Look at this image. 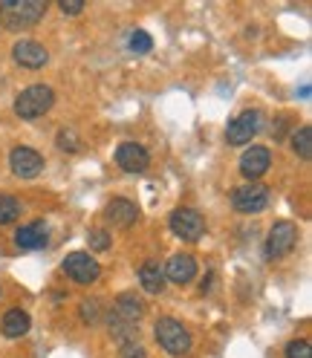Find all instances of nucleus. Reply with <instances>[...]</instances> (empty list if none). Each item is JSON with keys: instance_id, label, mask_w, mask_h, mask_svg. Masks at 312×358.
Returning <instances> with one entry per match:
<instances>
[{"instance_id": "423d86ee", "label": "nucleus", "mask_w": 312, "mask_h": 358, "mask_svg": "<svg viewBox=\"0 0 312 358\" xmlns=\"http://www.w3.org/2000/svg\"><path fill=\"white\" fill-rule=\"evenodd\" d=\"M168 226H171V231L176 237L188 240V243H197L199 237L206 234V220L199 217V211H194V208H176V211H171Z\"/></svg>"}, {"instance_id": "f3484780", "label": "nucleus", "mask_w": 312, "mask_h": 358, "mask_svg": "<svg viewBox=\"0 0 312 358\" xmlns=\"http://www.w3.org/2000/svg\"><path fill=\"white\" fill-rule=\"evenodd\" d=\"M0 329H3L6 338H20V335L29 332V315L24 309H9L3 321H0Z\"/></svg>"}, {"instance_id": "aec40b11", "label": "nucleus", "mask_w": 312, "mask_h": 358, "mask_svg": "<svg viewBox=\"0 0 312 358\" xmlns=\"http://www.w3.org/2000/svg\"><path fill=\"white\" fill-rule=\"evenodd\" d=\"M110 332H113L122 344H130L133 338H136L139 327H136V324H130V321H122L119 315H113V318H110Z\"/></svg>"}, {"instance_id": "4be33fe9", "label": "nucleus", "mask_w": 312, "mask_h": 358, "mask_svg": "<svg viewBox=\"0 0 312 358\" xmlns=\"http://www.w3.org/2000/svg\"><path fill=\"white\" fill-rule=\"evenodd\" d=\"M153 50V38L145 32V29H136L130 35V52H136V55H148Z\"/></svg>"}, {"instance_id": "dca6fc26", "label": "nucleus", "mask_w": 312, "mask_h": 358, "mask_svg": "<svg viewBox=\"0 0 312 358\" xmlns=\"http://www.w3.org/2000/svg\"><path fill=\"white\" fill-rule=\"evenodd\" d=\"M139 283H142V289L148 295H162L165 292V272H162V266L159 263H153V260H148L142 268H139Z\"/></svg>"}, {"instance_id": "39448f33", "label": "nucleus", "mask_w": 312, "mask_h": 358, "mask_svg": "<svg viewBox=\"0 0 312 358\" xmlns=\"http://www.w3.org/2000/svg\"><path fill=\"white\" fill-rule=\"evenodd\" d=\"M298 243V229L295 222L289 220H281L269 229V237H266V257L269 260H278V257H286L289 252L295 249Z\"/></svg>"}, {"instance_id": "1a4fd4ad", "label": "nucleus", "mask_w": 312, "mask_h": 358, "mask_svg": "<svg viewBox=\"0 0 312 358\" xmlns=\"http://www.w3.org/2000/svg\"><path fill=\"white\" fill-rule=\"evenodd\" d=\"M9 165H12V173L20 176V179H35L43 171L41 153L32 150V148H15L9 153Z\"/></svg>"}, {"instance_id": "f8f14e48", "label": "nucleus", "mask_w": 312, "mask_h": 358, "mask_svg": "<svg viewBox=\"0 0 312 358\" xmlns=\"http://www.w3.org/2000/svg\"><path fill=\"white\" fill-rule=\"evenodd\" d=\"M50 243V234H47V222L43 220H35V222H27L15 231V245L24 252H38L43 245Z\"/></svg>"}, {"instance_id": "f257e3e1", "label": "nucleus", "mask_w": 312, "mask_h": 358, "mask_svg": "<svg viewBox=\"0 0 312 358\" xmlns=\"http://www.w3.org/2000/svg\"><path fill=\"white\" fill-rule=\"evenodd\" d=\"M47 12L43 0H3L0 3V20L6 24V29H29Z\"/></svg>"}, {"instance_id": "bb28decb", "label": "nucleus", "mask_w": 312, "mask_h": 358, "mask_svg": "<svg viewBox=\"0 0 312 358\" xmlns=\"http://www.w3.org/2000/svg\"><path fill=\"white\" fill-rule=\"evenodd\" d=\"M119 358H145V347H142V344H136V341L122 344V350H119Z\"/></svg>"}, {"instance_id": "9d476101", "label": "nucleus", "mask_w": 312, "mask_h": 358, "mask_svg": "<svg viewBox=\"0 0 312 358\" xmlns=\"http://www.w3.org/2000/svg\"><path fill=\"white\" fill-rule=\"evenodd\" d=\"M116 162L127 173H142L150 165V153L142 145H136V142H122L116 148Z\"/></svg>"}, {"instance_id": "9b49d317", "label": "nucleus", "mask_w": 312, "mask_h": 358, "mask_svg": "<svg viewBox=\"0 0 312 358\" xmlns=\"http://www.w3.org/2000/svg\"><path fill=\"white\" fill-rule=\"evenodd\" d=\"M12 58H15V64L27 66V70H41V66L50 61V52L43 50V43H38V41H17L12 47Z\"/></svg>"}, {"instance_id": "cd10ccee", "label": "nucleus", "mask_w": 312, "mask_h": 358, "mask_svg": "<svg viewBox=\"0 0 312 358\" xmlns=\"http://www.w3.org/2000/svg\"><path fill=\"white\" fill-rule=\"evenodd\" d=\"M61 12L64 15H81L84 12V0H61Z\"/></svg>"}, {"instance_id": "ddd939ff", "label": "nucleus", "mask_w": 312, "mask_h": 358, "mask_svg": "<svg viewBox=\"0 0 312 358\" xmlns=\"http://www.w3.org/2000/svg\"><path fill=\"white\" fill-rule=\"evenodd\" d=\"M269 165H272V153L266 148H260V145H252L246 153L240 156V173L246 179H252V182L269 171Z\"/></svg>"}, {"instance_id": "6ab92c4d", "label": "nucleus", "mask_w": 312, "mask_h": 358, "mask_svg": "<svg viewBox=\"0 0 312 358\" xmlns=\"http://www.w3.org/2000/svg\"><path fill=\"white\" fill-rule=\"evenodd\" d=\"M292 150L301 156V159H309L312 156V127L309 124H304L292 133Z\"/></svg>"}, {"instance_id": "0eeeda50", "label": "nucleus", "mask_w": 312, "mask_h": 358, "mask_svg": "<svg viewBox=\"0 0 312 358\" xmlns=\"http://www.w3.org/2000/svg\"><path fill=\"white\" fill-rule=\"evenodd\" d=\"M64 272H66L70 280H76L81 286H90V283L99 280L101 266H99L96 257H90L87 252H73V255H66V260H64Z\"/></svg>"}, {"instance_id": "f03ea898", "label": "nucleus", "mask_w": 312, "mask_h": 358, "mask_svg": "<svg viewBox=\"0 0 312 358\" xmlns=\"http://www.w3.org/2000/svg\"><path fill=\"white\" fill-rule=\"evenodd\" d=\"M52 104H55L52 87H47V84H32V87H27V90H20V93H17V99H15V113H17V119L32 122V119H38V116L47 113Z\"/></svg>"}, {"instance_id": "2eb2a0df", "label": "nucleus", "mask_w": 312, "mask_h": 358, "mask_svg": "<svg viewBox=\"0 0 312 358\" xmlns=\"http://www.w3.org/2000/svg\"><path fill=\"white\" fill-rule=\"evenodd\" d=\"M107 220L113 222V226H122V229H127V226H133V222L139 220V208L130 203V199H125V196H116V199H110L107 203Z\"/></svg>"}, {"instance_id": "7ed1b4c3", "label": "nucleus", "mask_w": 312, "mask_h": 358, "mask_svg": "<svg viewBox=\"0 0 312 358\" xmlns=\"http://www.w3.org/2000/svg\"><path fill=\"white\" fill-rule=\"evenodd\" d=\"M156 341H159V347L171 355H188L191 352V332L183 327V321L176 318H159L156 321Z\"/></svg>"}, {"instance_id": "b1692460", "label": "nucleus", "mask_w": 312, "mask_h": 358, "mask_svg": "<svg viewBox=\"0 0 312 358\" xmlns=\"http://www.w3.org/2000/svg\"><path fill=\"white\" fill-rule=\"evenodd\" d=\"M283 352H286V358H312L309 341H289Z\"/></svg>"}, {"instance_id": "a878e982", "label": "nucleus", "mask_w": 312, "mask_h": 358, "mask_svg": "<svg viewBox=\"0 0 312 358\" xmlns=\"http://www.w3.org/2000/svg\"><path fill=\"white\" fill-rule=\"evenodd\" d=\"M81 318L87 324H96L99 321V301H84L81 303Z\"/></svg>"}, {"instance_id": "5701e85b", "label": "nucleus", "mask_w": 312, "mask_h": 358, "mask_svg": "<svg viewBox=\"0 0 312 358\" xmlns=\"http://www.w3.org/2000/svg\"><path fill=\"white\" fill-rule=\"evenodd\" d=\"M58 148L66 153H78L81 150V139L76 136L73 130H58Z\"/></svg>"}, {"instance_id": "a211bd4d", "label": "nucleus", "mask_w": 312, "mask_h": 358, "mask_svg": "<svg viewBox=\"0 0 312 358\" xmlns=\"http://www.w3.org/2000/svg\"><path fill=\"white\" fill-rule=\"evenodd\" d=\"M116 315L122 321H130V324H136L142 315H145V303L133 295V292H122L116 298Z\"/></svg>"}, {"instance_id": "6e6552de", "label": "nucleus", "mask_w": 312, "mask_h": 358, "mask_svg": "<svg viewBox=\"0 0 312 358\" xmlns=\"http://www.w3.org/2000/svg\"><path fill=\"white\" fill-rule=\"evenodd\" d=\"M263 127V116L257 110H243L237 119H232V124L226 127V142L229 145H249Z\"/></svg>"}, {"instance_id": "4468645a", "label": "nucleus", "mask_w": 312, "mask_h": 358, "mask_svg": "<svg viewBox=\"0 0 312 358\" xmlns=\"http://www.w3.org/2000/svg\"><path fill=\"white\" fill-rule=\"evenodd\" d=\"M165 272V280H171V283H180V286H185V283H191L194 278H197V260L191 257V255H173L171 260H168V266L162 268Z\"/></svg>"}, {"instance_id": "393cba45", "label": "nucleus", "mask_w": 312, "mask_h": 358, "mask_svg": "<svg viewBox=\"0 0 312 358\" xmlns=\"http://www.w3.org/2000/svg\"><path fill=\"white\" fill-rule=\"evenodd\" d=\"M87 243H90V249H93V252H107V249H110V234L101 231V229H96V231H90Z\"/></svg>"}, {"instance_id": "20e7f679", "label": "nucleus", "mask_w": 312, "mask_h": 358, "mask_svg": "<svg viewBox=\"0 0 312 358\" xmlns=\"http://www.w3.org/2000/svg\"><path fill=\"white\" fill-rule=\"evenodd\" d=\"M232 206L240 214H260V211H266V206H269V188L260 185V182L240 185L232 194Z\"/></svg>"}, {"instance_id": "412c9836", "label": "nucleus", "mask_w": 312, "mask_h": 358, "mask_svg": "<svg viewBox=\"0 0 312 358\" xmlns=\"http://www.w3.org/2000/svg\"><path fill=\"white\" fill-rule=\"evenodd\" d=\"M20 217V203L9 194H0V226H9Z\"/></svg>"}]
</instances>
